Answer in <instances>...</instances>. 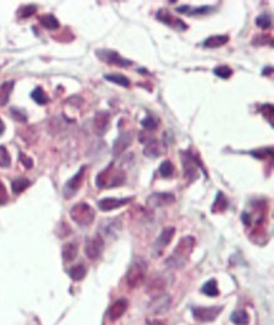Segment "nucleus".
Wrapping results in <instances>:
<instances>
[{
	"label": "nucleus",
	"instance_id": "nucleus-1",
	"mask_svg": "<svg viewBox=\"0 0 274 325\" xmlns=\"http://www.w3.org/2000/svg\"><path fill=\"white\" fill-rule=\"evenodd\" d=\"M195 238L191 235L181 238V241L178 242L177 247L173 250L171 256L166 259V266L173 270H181L187 265L188 259L191 257L193 248H195Z\"/></svg>",
	"mask_w": 274,
	"mask_h": 325
},
{
	"label": "nucleus",
	"instance_id": "nucleus-2",
	"mask_svg": "<svg viewBox=\"0 0 274 325\" xmlns=\"http://www.w3.org/2000/svg\"><path fill=\"white\" fill-rule=\"evenodd\" d=\"M125 182V174L123 170L116 169L114 166V162L99 172L95 178V184L99 189H112V187L121 186Z\"/></svg>",
	"mask_w": 274,
	"mask_h": 325
},
{
	"label": "nucleus",
	"instance_id": "nucleus-3",
	"mask_svg": "<svg viewBox=\"0 0 274 325\" xmlns=\"http://www.w3.org/2000/svg\"><path fill=\"white\" fill-rule=\"evenodd\" d=\"M147 274L148 263L142 258L136 259L129 267V270H128L127 277H125L128 286L132 287V289L142 286L145 278H147Z\"/></svg>",
	"mask_w": 274,
	"mask_h": 325
},
{
	"label": "nucleus",
	"instance_id": "nucleus-4",
	"mask_svg": "<svg viewBox=\"0 0 274 325\" xmlns=\"http://www.w3.org/2000/svg\"><path fill=\"white\" fill-rule=\"evenodd\" d=\"M69 217L78 225H89L95 219V210L88 202H78L71 208Z\"/></svg>",
	"mask_w": 274,
	"mask_h": 325
},
{
	"label": "nucleus",
	"instance_id": "nucleus-5",
	"mask_svg": "<svg viewBox=\"0 0 274 325\" xmlns=\"http://www.w3.org/2000/svg\"><path fill=\"white\" fill-rule=\"evenodd\" d=\"M181 160L184 170V177L188 180V182H192L199 177V169L205 172L204 166L197 161V157L191 154V152L188 150L181 152Z\"/></svg>",
	"mask_w": 274,
	"mask_h": 325
},
{
	"label": "nucleus",
	"instance_id": "nucleus-6",
	"mask_svg": "<svg viewBox=\"0 0 274 325\" xmlns=\"http://www.w3.org/2000/svg\"><path fill=\"white\" fill-rule=\"evenodd\" d=\"M176 229L173 226H168V228L163 229L162 233L160 234V237L157 238V241L154 242L153 247H152V256L156 258V257H160L164 252L168 244L171 243L173 237H175Z\"/></svg>",
	"mask_w": 274,
	"mask_h": 325
},
{
	"label": "nucleus",
	"instance_id": "nucleus-7",
	"mask_svg": "<svg viewBox=\"0 0 274 325\" xmlns=\"http://www.w3.org/2000/svg\"><path fill=\"white\" fill-rule=\"evenodd\" d=\"M96 56L103 62L109 63V65H115L119 67H130L133 65V61L124 58L116 51H112V50H97Z\"/></svg>",
	"mask_w": 274,
	"mask_h": 325
},
{
	"label": "nucleus",
	"instance_id": "nucleus-8",
	"mask_svg": "<svg viewBox=\"0 0 274 325\" xmlns=\"http://www.w3.org/2000/svg\"><path fill=\"white\" fill-rule=\"evenodd\" d=\"M104 248H105V241H104V238L101 237V234H95L92 238L88 239V242H86L85 253H86V256H88L89 259L95 261V259L100 258Z\"/></svg>",
	"mask_w": 274,
	"mask_h": 325
},
{
	"label": "nucleus",
	"instance_id": "nucleus-9",
	"mask_svg": "<svg viewBox=\"0 0 274 325\" xmlns=\"http://www.w3.org/2000/svg\"><path fill=\"white\" fill-rule=\"evenodd\" d=\"M223 310L224 306H210V307L197 306L193 307L192 314L193 318H195L197 322L208 323V322H214L217 316L220 315V313Z\"/></svg>",
	"mask_w": 274,
	"mask_h": 325
},
{
	"label": "nucleus",
	"instance_id": "nucleus-10",
	"mask_svg": "<svg viewBox=\"0 0 274 325\" xmlns=\"http://www.w3.org/2000/svg\"><path fill=\"white\" fill-rule=\"evenodd\" d=\"M156 18L160 22H162L163 25H168V27L178 30V32H183V30H186L187 28H188V25H187L182 19L176 18L175 15L172 14L169 10L166 9L158 10V13L156 14Z\"/></svg>",
	"mask_w": 274,
	"mask_h": 325
},
{
	"label": "nucleus",
	"instance_id": "nucleus-11",
	"mask_svg": "<svg viewBox=\"0 0 274 325\" xmlns=\"http://www.w3.org/2000/svg\"><path fill=\"white\" fill-rule=\"evenodd\" d=\"M85 171H86V167L84 166V167H81V169L78 170L77 174H76L73 177H71L68 181H67L66 185H65L64 187V196L66 199H71V198H73L78 190L81 189L85 177Z\"/></svg>",
	"mask_w": 274,
	"mask_h": 325
},
{
	"label": "nucleus",
	"instance_id": "nucleus-12",
	"mask_svg": "<svg viewBox=\"0 0 274 325\" xmlns=\"http://www.w3.org/2000/svg\"><path fill=\"white\" fill-rule=\"evenodd\" d=\"M176 201V198L171 193H153L147 198V205L151 208H163Z\"/></svg>",
	"mask_w": 274,
	"mask_h": 325
},
{
	"label": "nucleus",
	"instance_id": "nucleus-13",
	"mask_svg": "<svg viewBox=\"0 0 274 325\" xmlns=\"http://www.w3.org/2000/svg\"><path fill=\"white\" fill-rule=\"evenodd\" d=\"M168 287V280L162 275L153 277L147 285V290L145 291L152 296V298H157L163 294H166V290Z\"/></svg>",
	"mask_w": 274,
	"mask_h": 325
},
{
	"label": "nucleus",
	"instance_id": "nucleus-14",
	"mask_svg": "<svg viewBox=\"0 0 274 325\" xmlns=\"http://www.w3.org/2000/svg\"><path fill=\"white\" fill-rule=\"evenodd\" d=\"M171 296L167 295V294H163V295L153 298V300L149 304V310L154 315H162V314H166L171 309Z\"/></svg>",
	"mask_w": 274,
	"mask_h": 325
},
{
	"label": "nucleus",
	"instance_id": "nucleus-15",
	"mask_svg": "<svg viewBox=\"0 0 274 325\" xmlns=\"http://www.w3.org/2000/svg\"><path fill=\"white\" fill-rule=\"evenodd\" d=\"M167 150V145L166 143H162L160 141H151L147 142V145H145L144 150H143V153H144L145 157L148 158H158L162 154L166 153Z\"/></svg>",
	"mask_w": 274,
	"mask_h": 325
},
{
	"label": "nucleus",
	"instance_id": "nucleus-16",
	"mask_svg": "<svg viewBox=\"0 0 274 325\" xmlns=\"http://www.w3.org/2000/svg\"><path fill=\"white\" fill-rule=\"evenodd\" d=\"M132 142H133L132 133L128 132L120 133L119 137L115 139L114 145H113V153H114V156L117 157L120 156V154H123L124 152L132 146Z\"/></svg>",
	"mask_w": 274,
	"mask_h": 325
},
{
	"label": "nucleus",
	"instance_id": "nucleus-17",
	"mask_svg": "<svg viewBox=\"0 0 274 325\" xmlns=\"http://www.w3.org/2000/svg\"><path fill=\"white\" fill-rule=\"evenodd\" d=\"M110 126V114L108 112H97L93 117V130L97 136H104Z\"/></svg>",
	"mask_w": 274,
	"mask_h": 325
},
{
	"label": "nucleus",
	"instance_id": "nucleus-18",
	"mask_svg": "<svg viewBox=\"0 0 274 325\" xmlns=\"http://www.w3.org/2000/svg\"><path fill=\"white\" fill-rule=\"evenodd\" d=\"M133 200V198H124V199H115V198H105V199L100 200L97 206L100 210L103 211H112L115 209H119L124 205L129 204Z\"/></svg>",
	"mask_w": 274,
	"mask_h": 325
},
{
	"label": "nucleus",
	"instance_id": "nucleus-19",
	"mask_svg": "<svg viewBox=\"0 0 274 325\" xmlns=\"http://www.w3.org/2000/svg\"><path fill=\"white\" fill-rule=\"evenodd\" d=\"M128 309V301L125 299H119L112 305V307L109 309V318L110 320L115 322V320L120 319L121 316L125 314Z\"/></svg>",
	"mask_w": 274,
	"mask_h": 325
},
{
	"label": "nucleus",
	"instance_id": "nucleus-20",
	"mask_svg": "<svg viewBox=\"0 0 274 325\" xmlns=\"http://www.w3.org/2000/svg\"><path fill=\"white\" fill-rule=\"evenodd\" d=\"M212 10H215V8L211 5H202L199 6V8H193V6L191 5H181L177 8L178 13L186 15H204L208 14V13H211Z\"/></svg>",
	"mask_w": 274,
	"mask_h": 325
},
{
	"label": "nucleus",
	"instance_id": "nucleus-21",
	"mask_svg": "<svg viewBox=\"0 0 274 325\" xmlns=\"http://www.w3.org/2000/svg\"><path fill=\"white\" fill-rule=\"evenodd\" d=\"M229 42V36L226 34H219V36H211L204 42V47L206 49H219Z\"/></svg>",
	"mask_w": 274,
	"mask_h": 325
},
{
	"label": "nucleus",
	"instance_id": "nucleus-22",
	"mask_svg": "<svg viewBox=\"0 0 274 325\" xmlns=\"http://www.w3.org/2000/svg\"><path fill=\"white\" fill-rule=\"evenodd\" d=\"M78 253V244L76 242H69L66 243L62 248V257L66 262H71L77 257Z\"/></svg>",
	"mask_w": 274,
	"mask_h": 325
},
{
	"label": "nucleus",
	"instance_id": "nucleus-23",
	"mask_svg": "<svg viewBox=\"0 0 274 325\" xmlns=\"http://www.w3.org/2000/svg\"><path fill=\"white\" fill-rule=\"evenodd\" d=\"M13 89H14V81H5L0 85V105L8 104Z\"/></svg>",
	"mask_w": 274,
	"mask_h": 325
},
{
	"label": "nucleus",
	"instance_id": "nucleus-24",
	"mask_svg": "<svg viewBox=\"0 0 274 325\" xmlns=\"http://www.w3.org/2000/svg\"><path fill=\"white\" fill-rule=\"evenodd\" d=\"M39 22H41V25H42L43 27L47 28V29L49 30H54L60 28V22H58V19L52 14L42 15V17L39 18Z\"/></svg>",
	"mask_w": 274,
	"mask_h": 325
},
{
	"label": "nucleus",
	"instance_id": "nucleus-25",
	"mask_svg": "<svg viewBox=\"0 0 274 325\" xmlns=\"http://www.w3.org/2000/svg\"><path fill=\"white\" fill-rule=\"evenodd\" d=\"M86 272H88V270H86L84 263H78V265L69 268L68 275L73 281H81L84 280L85 276H86Z\"/></svg>",
	"mask_w": 274,
	"mask_h": 325
},
{
	"label": "nucleus",
	"instance_id": "nucleus-26",
	"mask_svg": "<svg viewBox=\"0 0 274 325\" xmlns=\"http://www.w3.org/2000/svg\"><path fill=\"white\" fill-rule=\"evenodd\" d=\"M104 78L108 80V81L113 82V84L120 85V86H123V88H129L130 85H132L130 84L129 78H128L127 76L120 75V74H110V75L104 76Z\"/></svg>",
	"mask_w": 274,
	"mask_h": 325
},
{
	"label": "nucleus",
	"instance_id": "nucleus-27",
	"mask_svg": "<svg viewBox=\"0 0 274 325\" xmlns=\"http://www.w3.org/2000/svg\"><path fill=\"white\" fill-rule=\"evenodd\" d=\"M230 320L235 325H248V323H249V314L245 310H236L231 314Z\"/></svg>",
	"mask_w": 274,
	"mask_h": 325
},
{
	"label": "nucleus",
	"instance_id": "nucleus-28",
	"mask_svg": "<svg viewBox=\"0 0 274 325\" xmlns=\"http://www.w3.org/2000/svg\"><path fill=\"white\" fill-rule=\"evenodd\" d=\"M228 205H229V202H228V199L225 198V195H224L221 191H219L216 196V200H215L214 205H212V211H214V213H223V211L226 210Z\"/></svg>",
	"mask_w": 274,
	"mask_h": 325
},
{
	"label": "nucleus",
	"instance_id": "nucleus-29",
	"mask_svg": "<svg viewBox=\"0 0 274 325\" xmlns=\"http://www.w3.org/2000/svg\"><path fill=\"white\" fill-rule=\"evenodd\" d=\"M201 291L205 294V295L211 296V298H216L219 296L220 291H219V287H217V282L215 280H210L202 286Z\"/></svg>",
	"mask_w": 274,
	"mask_h": 325
},
{
	"label": "nucleus",
	"instance_id": "nucleus-30",
	"mask_svg": "<svg viewBox=\"0 0 274 325\" xmlns=\"http://www.w3.org/2000/svg\"><path fill=\"white\" fill-rule=\"evenodd\" d=\"M30 186V181L27 178H17L12 182V190L15 195H19L24 191L25 189Z\"/></svg>",
	"mask_w": 274,
	"mask_h": 325
},
{
	"label": "nucleus",
	"instance_id": "nucleus-31",
	"mask_svg": "<svg viewBox=\"0 0 274 325\" xmlns=\"http://www.w3.org/2000/svg\"><path fill=\"white\" fill-rule=\"evenodd\" d=\"M158 172H160V175L164 178H169L173 176V172H175V166L171 161H163L160 163V169H158Z\"/></svg>",
	"mask_w": 274,
	"mask_h": 325
},
{
	"label": "nucleus",
	"instance_id": "nucleus-32",
	"mask_svg": "<svg viewBox=\"0 0 274 325\" xmlns=\"http://www.w3.org/2000/svg\"><path fill=\"white\" fill-rule=\"evenodd\" d=\"M30 98H32V99H33L37 104H39V105H45V104L48 102V97L46 95V93L43 91V89L39 88V86L32 91V94H30Z\"/></svg>",
	"mask_w": 274,
	"mask_h": 325
},
{
	"label": "nucleus",
	"instance_id": "nucleus-33",
	"mask_svg": "<svg viewBox=\"0 0 274 325\" xmlns=\"http://www.w3.org/2000/svg\"><path fill=\"white\" fill-rule=\"evenodd\" d=\"M256 25L262 29H269L272 25V17L268 14V13H263L260 14L258 18L255 19Z\"/></svg>",
	"mask_w": 274,
	"mask_h": 325
},
{
	"label": "nucleus",
	"instance_id": "nucleus-34",
	"mask_svg": "<svg viewBox=\"0 0 274 325\" xmlns=\"http://www.w3.org/2000/svg\"><path fill=\"white\" fill-rule=\"evenodd\" d=\"M12 163V158H10V154L8 152L4 146H0V167L1 169H8Z\"/></svg>",
	"mask_w": 274,
	"mask_h": 325
},
{
	"label": "nucleus",
	"instance_id": "nucleus-35",
	"mask_svg": "<svg viewBox=\"0 0 274 325\" xmlns=\"http://www.w3.org/2000/svg\"><path fill=\"white\" fill-rule=\"evenodd\" d=\"M214 74L220 78H229L232 75V70L231 67L223 65V66H217L214 69Z\"/></svg>",
	"mask_w": 274,
	"mask_h": 325
},
{
	"label": "nucleus",
	"instance_id": "nucleus-36",
	"mask_svg": "<svg viewBox=\"0 0 274 325\" xmlns=\"http://www.w3.org/2000/svg\"><path fill=\"white\" fill-rule=\"evenodd\" d=\"M250 154L254 157H256V158H259V160H263V158H267L268 156H273V148L269 147V148H260V150H251L250 152Z\"/></svg>",
	"mask_w": 274,
	"mask_h": 325
},
{
	"label": "nucleus",
	"instance_id": "nucleus-37",
	"mask_svg": "<svg viewBox=\"0 0 274 325\" xmlns=\"http://www.w3.org/2000/svg\"><path fill=\"white\" fill-rule=\"evenodd\" d=\"M260 113L264 115L265 119H268L271 125L273 126V105L272 104H264L260 106Z\"/></svg>",
	"mask_w": 274,
	"mask_h": 325
},
{
	"label": "nucleus",
	"instance_id": "nucleus-38",
	"mask_svg": "<svg viewBox=\"0 0 274 325\" xmlns=\"http://www.w3.org/2000/svg\"><path fill=\"white\" fill-rule=\"evenodd\" d=\"M142 125H143V128H145L147 130H154V129H157L158 123H157L156 118L152 117V115H148L147 118H144V119L142 121Z\"/></svg>",
	"mask_w": 274,
	"mask_h": 325
},
{
	"label": "nucleus",
	"instance_id": "nucleus-39",
	"mask_svg": "<svg viewBox=\"0 0 274 325\" xmlns=\"http://www.w3.org/2000/svg\"><path fill=\"white\" fill-rule=\"evenodd\" d=\"M36 12H37V6L36 5H25L21 9V13H19V15H21L22 18H28V17L33 15Z\"/></svg>",
	"mask_w": 274,
	"mask_h": 325
},
{
	"label": "nucleus",
	"instance_id": "nucleus-40",
	"mask_svg": "<svg viewBox=\"0 0 274 325\" xmlns=\"http://www.w3.org/2000/svg\"><path fill=\"white\" fill-rule=\"evenodd\" d=\"M10 113H12V117L14 118L15 121L21 122V123H25V122H27V115L23 112H21V110H18V109L12 108L10 109Z\"/></svg>",
	"mask_w": 274,
	"mask_h": 325
},
{
	"label": "nucleus",
	"instance_id": "nucleus-41",
	"mask_svg": "<svg viewBox=\"0 0 274 325\" xmlns=\"http://www.w3.org/2000/svg\"><path fill=\"white\" fill-rule=\"evenodd\" d=\"M19 160H21V162L23 163V166H24L25 169H32V167H33V160H32L30 157H28L27 154L24 153L19 154Z\"/></svg>",
	"mask_w": 274,
	"mask_h": 325
},
{
	"label": "nucleus",
	"instance_id": "nucleus-42",
	"mask_svg": "<svg viewBox=\"0 0 274 325\" xmlns=\"http://www.w3.org/2000/svg\"><path fill=\"white\" fill-rule=\"evenodd\" d=\"M6 201H8V194H6L5 186L0 181V205H4Z\"/></svg>",
	"mask_w": 274,
	"mask_h": 325
},
{
	"label": "nucleus",
	"instance_id": "nucleus-43",
	"mask_svg": "<svg viewBox=\"0 0 274 325\" xmlns=\"http://www.w3.org/2000/svg\"><path fill=\"white\" fill-rule=\"evenodd\" d=\"M253 42H256L255 45H267V42H268V37H267V36L256 37V38L254 39Z\"/></svg>",
	"mask_w": 274,
	"mask_h": 325
},
{
	"label": "nucleus",
	"instance_id": "nucleus-44",
	"mask_svg": "<svg viewBox=\"0 0 274 325\" xmlns=\"http://www.w3.org/2000/svg\"><path fill=\"white\" fill-rule=\"evenodd\" d=\"M147 325H167L166 323L162 322V320H151V322H148Z\"/></svg>",
	"mask_w": 274,
	"mask_h": 325
},
{
	"label": "nucleus",
	"instance_id": "nucleus-45",
	"mask_svg": "<svg viewBox=\"0 0 274 325\" xmlns=\"http://www.w3.org/2000/svg\"><path fill=\"white\" fill-rule=\"evenodd\" d=\"M4 130H5V125H4L3 121H1V119H0V136H1V134H3Z\"/></svg>",
	"mask_w": 274,
	"mask_h": 325
}]
</instances>
